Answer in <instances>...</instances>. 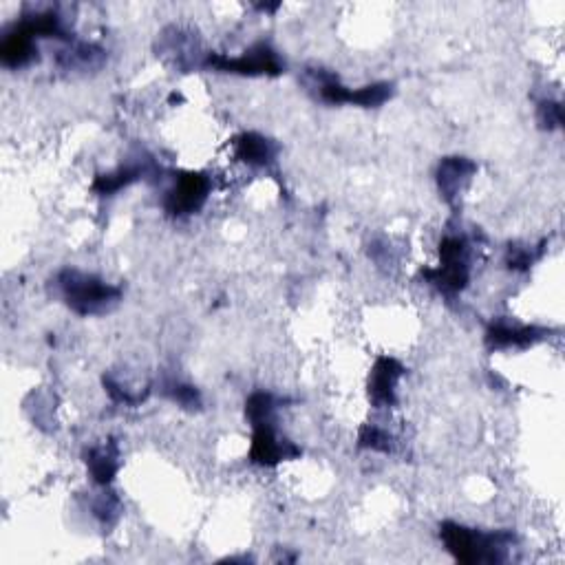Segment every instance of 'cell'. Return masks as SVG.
<instances>
[{
	"label": "cell",
	"mask_w": 565,
	"mask_h": 565,
	"mask_svg": "<svg viewBox=\"0 0 565 565\" xmlns=\"http://www.w3.org/2000/svg\"><path fill=\"white\" fill-rule=\"evenodd\" d=\"M477 173V166L466 157H446L437 168V186H440L446 201L460 199L468 181Z\"/></svg>",
	"instance_id": "cell-10"
},
{
	"label": "cell",
	"mask_w": 565,
	"mask_h": 565,
	"mask_svg": "<svg viewBox=\"0 0 565 565\" xmlns=\"http://www.w3.org/2000/svg\"><path fill=\"white\" fill-rule=\"evenodd\" d=\"M36 53V38L20 23L0 42V60H3L5 67H25L27 62L34 60Z\"/></svg>",
	"instance_id": "cell-11"
},
{
	"label": "cell",
	"mask_w": 565,
	"mask_h": 565,
	"mask_svg": "<svg viewBox=\"0 0 565 565\" xmlns=\"http://www.w3.org/2000/svg\"><path fill=\"white\" fill-rule=\"evenodd\" d=\"M206 67L226 73H239V76H279L283 71L279 56H276V51H272L268 45L252 47L250 51H245L243 56L237 58L210 53Z\"/></svg>",
	"instance_id": "cell-5"
},
{
	"label": "cell",
	"mask_w": 565,
	"mask_h": 565,
	"mask_svg": "<svg viewBox=\"0 0 565 565\" xmlns=\"http://www.w3.org/2000/svg\"><path fill=\"white\" fill-rule=\"evenodd\" d=\"M537 120L541 124V129H559L563 124V111H561V104L559 102H541L539 104V115Z\"/></svg>",
	"instance_id": "cell-18"
},
{
	"label": "cell",
	"mask_w": 565,
	"mask_h": 565,
	"mask_svg": "<svg viewBox=\"0 0 565 565\" xmlns=\"http://www.w3.org/2000/svg\"><path fill=\"white\" fill-rule=\"evenodd\" d=\"M318 89H321V98L329 104H356V106H365V109H376V106L385 104L393 93V87L387 82L369 84V87L351 91L343 87L334 76L325 78Z\"/></svg>",
	"instance_id": "cell-7"
},
{
	"label": "cell",
	"mask_w": 565,
	"mask_h": 565,
	"mask_svg": "<svg viewBox=\"0 0 565 565\" xmlns=\"http://www.w3.org/2000/svg\"><path fill=\"white\" fill-rule=\"evenodd\" d=\"M166 396L184 409H197L201 404L199 391L195 387H190V385H181V382H177V385H175V382H173V385H168Z\"/></svg>",
	"instance_id": "cell-17"
},
{
	"label": "cell",
	"mask_w": 565,
	"mask_h": 565,
	"mask_svg": "<svg viewBox=\"0 0 565 565\" xmlns=\"http://www.w3.org/2000/svg\"><path fill=\"white\" fill-rule=\"evenodd\" d=\"M252 446H250V460L259 466H276L287 460L301 455V449L294 446L287 437H281L279 431L274 429V422H265L252 426Z\"/></svg>",
	"instance_id": "cell-6"
},
{
	"label": "cell",
	"mask_w": 565,
	"mask_h": 565,
	"mask_svg": "<svg viewBox=\"0 0 565 565\" xmlns=\"http://www.w3.org/2000/svg\"><path fill=\"white\" fill-rule=\"evenodd\" d=\"M440 537L446 550L462 563H499L506 559L508 548L515 543L510 532H482L455 521H444Z\"/></svg>",
	"instance_id": "cell-1"
},
{
	"label": "cell",
	"mask_w": 565,
	"mask_h": 565,
	"mask_svg": "<svg viewBox=\"0 0 565 565\" xmlns=\"http://www.w3.org/2000/svg\"><path fill=\"white\" fill-rule=\"evenodd\" d=\"M548 329L543 327H528V325H508V323H495L490 325L486 332V345L488 349H526L530 345L539 343L541 338H546Z\"/></svg>",
	"instance_id": "cell-9"
},
{
	"label": "cell",
	"mask_w": 565,
	"mask_h": 565,
	"mask_svg": "<svg viewBox=\"0 0 565 565\" xmlns=\"http://www.w3.org/2000/svg\"><path fill=\"white\" fill-rule=\"evenodd\" d=\"M87 466L95 484L109 486L115 479L117 468H120L115 446H95L87 453Z\"/></svg>",
	"instance_id": "cell-13"
},
{
	"label": "cell",
	"mask_w": 565,
	"mask_h": 565,
	"mask_svg": "<svg viewBox=\"0 0 565 565\" xmlns=\"http://www.w3.org/2000/svg\"><path fill=\"white\" fill-rule=\"evenodd\" d=\"M468 243L462 237H446L440 243V268L426 270L424 276L446 294L462 292L471 279Z\"/></svg>",
	"instance_id": "cell-3"
},
{
	"label": "cell",
	"mask_w": 565,
	"mask_h": 565,
	"mask_svg": "<svg viewBox=\"0 0 565 565\" xmlns=\"http://www.w3.org/2000/svg\"><path fill=\"white\" fill-rule=\"evenodd\" d=\"M58 287L62 301L67 303L71 312L80 316L106 314L122 301L120 287L80 270H62L58 274Z\"/></svg>",
	"instance_id": "cell-2"
},
{
	"label": "cell",
	"mask_w": 565,
	"mask_h": 565,
	"mask_svg": "<svg viewBox=\"0 0 565 565\" xmlns=\"http://www.w3.org/2000/svg\"><path fill=\"white\" fill-rule=\"evenodd\" d=\"M276 409H279V400H276L272 393L257 391V393H252L248 402H245V418L250 420L252 426L274 422Z\"/></svg>",
	"instance_id": "cell-14"
},
{
	"label": "cell",
	"mask_w": 565,
	"mask_h": 565,
	"mask_svg": "<svg viewBox=\"0 0 565 565\" xmlns=\"http://www.w3.org/2000/svg\"><path fill=\"white\" fill-rule=\"evenodd\" d=\"M210 195V179L206 173H195L186 170L175 179V186L168 190L164 199V208L173 217L195 215L208 201Z\"/></svg>",
	"instance_id": "cell-4"
},
{
	"label": "cell",
	"mask_w": 565,
	"mask_h": 565,
	"mask_svg": "<svg viewBox=\"0 0 565 565\" xmlns=\"http://www.w3.org/2000/svg\"><path fill=\"white\" fill-rule=\"evenodd\" d=\"M140 179V170L137 168H120V170H115V173H106V175H100L98 179H95V184H93V190L98 195H104V197H111L115 193H120L122 188L126 186H131L133 181Z\"/></svg>",
	"instance_id": "cell-15"
},
{
	"label": "cell",
	"mask_w": 565,
	"mask_h": 565,
	"mask_svg": "<svg viewBox=\"0 0 565 565\" xmlns=\"http://www.w3.org/2000/svg\"><path fill=\"white\" fill-rule=\"evenodd\" d=\"M539 257H541V252H535L532 248H530V250H528V248H513V245H510L506 263H508L510 270L524 272V270H528L530 265L535 263Z\"/></svg>",
	"instance_id": "cell-19"
},
{
	"label": "cell",
	"mask_w": 565,
	"mask_h": 565,
	"mask_svg": "<svg viewBox=\"0 0 565 565\" xmlns=\"http://www.w3.org/2000/svg\"><path fill=\"white\" fill-rule=\"evenodd\" d=\"M279 148L259 133H243L234 140V157L248 166H268L276 159Z\"/></svg>",
	"instance_id": "cell-12"
},
{
	"label": "cell",
	"mask_w": 565,
	"mask_h": 565,
	"mask_svg": "<svg viewBox=\"0 0 565 565\" xmlns=\"http://www.w3.org/2000/svg\"><path fill=\"white\" fill-rule=\"evenodd\" d=\"M358 444L362 446V449H371V451H380V453L393 451V437L373 424L362 426V431L358 435Z\"/></svg>",
	"instance_id": "cell-16"
},
{
	"label": "cell",
	"mask_w": 565,
	"mask_h": 565,
	"mask_svg": "<svg viewBox=\"0 0 565 565\" xmlns=\"http://www.w3.org/2000/svg\"><path fill=\"white\" fill-rule=\"evenodd\" d=\"M404 376V367L396 358L380 356L369 373V400L378 409L393 407L398 402V382Z\"/></svg>",
	"instance_id": "cell-8"
}]
</instances>
